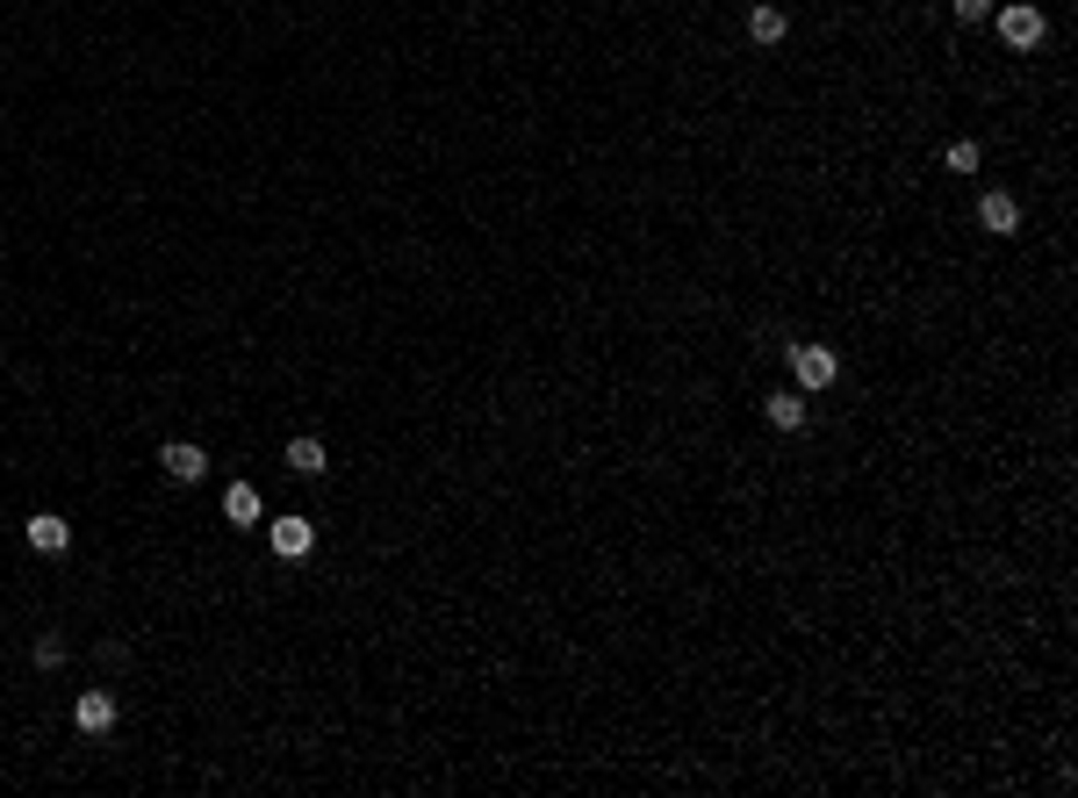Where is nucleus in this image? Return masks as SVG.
Returning <instances> with one entry per match:
<instances>
[{
	"instance_id": "6e6552de",
	"label": "nucleus",
	"mask_w": 1078,
	"mask_h": 798,
	"mask_svg": "<svg viewBox=\"0 0 1078 798\" xmlns=\"http://www.w3.org/2000/svg\"><path fill=\"white\" fill-rule=\"evenodd\" d=\"M223 519H230V525H259V489L252 483H230V489H223Z\"/></svg>"
},
{
	"instance_id": "39448f33",
	"label": "nucleus",
	"mask_w": 1078,
	"mask_h": 798,
	"mask_svg": "<svg viewBox=\"0 0 1078 798\" xmlns=\"http://www.w3.org/2000/svg\"><path fill=\"white\" fill-rule=\"evenodd\" d=\"M978 224L993 230V238H1014V230H1021V202H1014V194H985V202H978Z\"/></svg>"
},
{
	"instance_id": "4468645a",
	"label": "nucleus",
	"mask_w": 1078,
	"mask_h": 798,
	"mask_svg": "<svg viewBox=\"0 0 1078 798\" xmlns=\"http://www.w3.org/2000/svg\"><path fill=\"white\" fill-rule=\"evenodd\" d=\"M949 15H957V22H985V15H993V0H949Z\"/></svg>"
},
{
	"instance_id": "f8f14e48",
	"label": "nucleus",
	"mask_w": 1078,
	"mask_h": 798,
	"mask_svg": "<svg viewBox=\"0 0 1078 798\" xmlns=\"http://www.w3.org/2000/svg\"><path fill=\"white\" fill-rule=\"evenodd\" d=\"M949 174H978V144H971V138L949 144Z\"/></svg>"
},
{
	"instance_id": "f257e3e1",
	"label": "nucleus",
	"mask_w": 1078,
	"mask_h": 798,
	"mask_svg": "<svg viewBox=\"0 0 1078 798\" xmlns=\"http://www.w3.org/2000/svg\"><path fill=\"white\" fill-rule=\"evenodd\" d=\"M999 36H1007L1014 51H1035L1050 36V22H1043V8H1028V0H1014V8H999Z\"/></svg>"
},
{
	"instance_id": "20e7f679",
	"label": "nucleus",
	"mask_w": 1078,
	"mask_h": 798,
	"mask_svg": "<svg viewBox=\"0 0 1078 798\" xmlns=\"http://www.w3.org/2000/svg\"><path fill=\"white\" fill-rule=\"evenodd\" d=\"M158 461H166L173 483H202V468H209V453L188 446V439H166V453H158Z\"/></svg>"
},
{
	"instance_id": "9b49d317",
	"label": "nucleus",
	"mask_w": 1078,
	"mask_h": 798,
	"mask_svg": "<svg viewBox=\"0 0 1078 798\" xmlns=\"http://www.w3.org/2000/svg\"><path fill=\"white\" fill-rule=\"evenodd\" d=\"M288 468L295 475H324V439H288Z\"/></svg>"
},
{
	"instance_id": "1a4fd4ad",
	"label": "nucleus",
	"mask_w": 1078,
	"mask_h": 798,
	"mask_svg": "<svg viewBox=\"0 0 1078 798\" xmlns=\"http://www.w3.org/2000/svg\"><path fill=\"white\" fill-rule=\"evenodd\" d=\"M762 410H770L777 432H798V425H805V396H798V389H784V396H762Z\"/></svg>"
},
{
	"instance_id": "7ed1b4c3",
	"label": "nucleus",
	"mask_w": 1078,
	"mask_h": 798,
	"mask_svg": "<svg viewBox=\"0 0 1078 798\" xmlns=\"http://www.w3.org/2000/svg\"><path fill=\"white\" fill-rule=\"evenodd\" d=\"M266 539H274L281 561H303L309 547H317V525H309V519H274V525H266Z\"/></svg>"
},
{
	"instance_id": "f03ea898",
	"label": "nucleus",
	"mask_w": 1078,
	"mask_h": 798,
	"mask_svg": "<svg viewBox=\"0 0 1078 798\" xmlns=\"http://www.w3.org/2000/svg\"><path fill=\"white\" fill-rule=\"evenodd\" d=\"M791 374H798V389H827L841 374V360L827 346H791Z\"/></svg>"
},
{
	"instance_id": "ddd939ff",
	"label": "nucleus",
	"mask_w": 1078,
	"mask_h": 798,
	"mask_svg": "<svg viewBox=\"0 0 1078 798\" xmlns=\"http://www.w3.org/2000/svg\"><path fill=\"white\" fill-rule=\"evenodd\" d=\"M58 662H66V641H58V633H44V641H36V669H58Z\"/></svg>"
},
{
	"instance_id": "423d86ee",
	"label": "nucleus",
	"mask_w": 1078,
	"mask_h": 798,
	"mask_svg": "<svg viewBox=\"0 0 1078 798\" xmlns=\"http://www.w3.org/2000/svg\"><path fill=\"white\" fill-rule=\"evenodd\" d=\"M29 547H36V555H66V547H72V525L58 519V511H36V519H29Z\"/></svg>"
},
{
	"instance_id": "0eeeda50",
	"label": "nucleus",
	"mask_w": 1078,
	"mask_h": 798,
	"mask_svg": "<svg viewBox=\"0 0 1078 798\" xmlns=\"http://www.w3.org/2000/svg\"><path fill=\"white\" fill-rule=\"evenodd\" d=\"M72 719H80V734H108V727H116V698H108V691H86L80 705H72Z\"/></svg>"
},
{
	"instance_id": "9d476101",
	"label": "nucleus",
	"mask_w": 1078,
	"mask_h": 798,
	"mask_svg": "<svg viewBox=\"0 0 1078 798\" xmlns=\"http://www.w3.org/2000/svg\"><path fill=\"white\" fill-rule=\"evenodd\" d=\"M784 29H791L784 8H748V36L755 44H784Z\"/></svg>"
}]
</instances>
